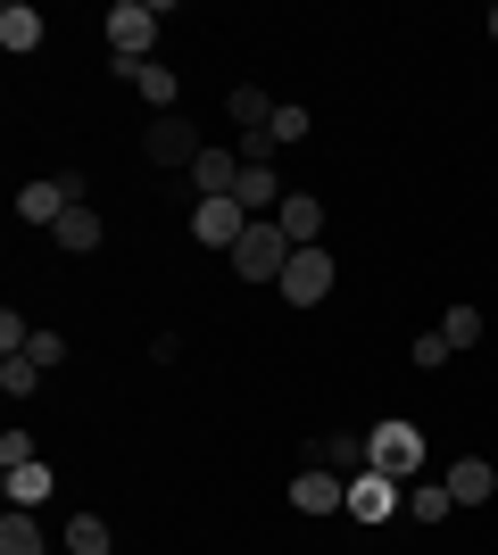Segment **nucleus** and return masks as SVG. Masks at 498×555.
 I'll return each instance as SVG.
<instances>
[{
    "label": "nucleus",
    "mask_w": 498,
    "mask_h": 555,
    "mask_svg": "<svg viewBox=\"0 0 498 555\" xmlns=\"http://www.w3.org/2000/svg\"><path fill=\"white\" fill-rule=\"evenodd\" d=\"M440 340H449V348H474L482 340V307H449V315H440Z\"/></svg>",
    "instance_id": "obj_25"
},
{
    "label": "nucleus",
    "mask_w": 498,
    "mask_h": 555,
    "mask_svg": "<svg viewBox=\"0 0 498 555\" xmlns=\"http://www.w3.org/2000/svg\"><path fill=\"white\" fill-rule=\"evenodd\" d=\"M266 133H274V150H291V141L316 133V116L299 108V100H274V116H266Z\"/></svg>",
    "instance_id": "obj_20"
},
{
    "label": "nucleus",
    "mask_w": 498,
    "mask_h": 555,
    "mask_svg": "<svg viewBox=\"0 0 498 555\" xmlns=\"http://www.w3.org/2000/svg\"><path fill=\"white\" fill-rule=\"evenodd\" d=\"M283 266H291L283 224H274V216H258V224L241 232V249H233V274H241V282H283Z\"/></svg>",
    "instance_id": "obj_2"
},
{
    "label": "nucleus",
    "mask_w": 498,
    "mask_h": 555,
    "mask_svg": "<svg viewBox=\"0 0 498 555\" xmlns=\"http://www.w3.org/2000/svg\"><path fill=\"white\" fill-rule=\"evenodd\" d=\"M449 357H457V348L440 340V332H416V365H424V373H432V365H449Z\"/></svg>",
    "instance_id": "obj_28"
},
{
    "label": "nucleus",
    "mask_w": 498,
    "mask_h": 555,
    "mask_svg": "<svg viewBox=\"0 0 498 555\" xmlns=\"http://www.w3.org/2000/svg\"><path fill=\"white\" fill-rule=\"evenodd\" d=\"M100 232H108V224L92 216V199H75V208L50 224V241H59V249H75V257H92V249H100Z\"/></svg>",
    "instance_id": "obj_13"
},
{
    "label": "nucleus",
    "mask_w": 498,
    "mask_h": 555,
    "mask_svg": "<svg viewBox=\"0 0 498 555\" xmlns=\"http://www.w3.org/2000/svg\"><path fill=\"white\" fill-rule=\"evenodd\" d=\"M274 224H283L291 249H324V199H316V191H283Z\"/></svg>",
    "instance_id": "obj_9"
},
{
    "label": "nucleus",
    "mask_w": 498,
    "mask_h": 555,
    "mask_svg": "<svg viewBox=\"0 0 498 555\" xmlns=\"http://www.w3.org/2000/svg\"><path fill=\"white\" fill-rule=\"evenodd\" d=\"M225 116H233L241 133H266V116H274V92H266V83H233V92H225Z\"/></svg>",
    "instance_id": "obj_16"
},
{
    "label": "nucleus",
    "mask_w": 498,
    "mask_h": 555,
    "mask_svg": "<svg viewBox=\"0 0 498 555\" xmlns=\"http://www.w3.org/2000/svg\"><path fill=\"white\" fill-rule=\"evenodd\" d=\"M349 514L357 522H391V514H399V481H391V473H357L349 481Z\"/></svg>",
    "instance_id": "obj_12"
},
{
    "label": "nucleus",
    "mask_w": 498,
    "mask_h": 555,
    "mask_svg": "<svg viewBox=\"0 0 498 555\" xmlns=\"http://www.w3.org/2000/svg\"><path fill=\"white\" fill-rule=\"evenodd\" d=\"M0 390H9V398H34V390H42V365H34V357H0Z\"/></svg>",
    "instance_id": "obj_23"
},
{
    "label": "nucleus",
    "mask_w": 498,
    "mask_h": 555,
    "mask_svg": "<svg viewBox=\"0 0 498 555\" xmlns=\"http://www.w3.org/2000/svg\"><path fill=\"white\" fill-rule=\"evenodd\" d=\"M108 75H117V83H133L158 116H175V100H183V83H175V67H166V59H108Z\"/></svg>",
    "instance_id": "obj_5"
},
{
    "label": "nucleus",
    "mask_w": 498,
    "mask_h": 555,
    "mask_svg": "<svg viewBox=\"0 0 498 555\" xmlns=\"http://www.w3.org/2000/svg\"><path fill=\"white\" fill-rule=\"evenodd\" d=\"M291 307H316L332 291V249H291V266H283V282H274Z\"/></svg>",
    "instance_id": "obj_6"
},
{
    "label": "nucleus",
    "mask_w": 498,
    "mask_h": 555,
    "mask_svg": "<svg viewBox=\"0 0 498 555\" xmlns=\"http://www.w3.org/2000/svg\"><path fill=\"white\" fill-rule=\"evenodd\" d=\"M308 464H332V473H366V431H332V440H308Z\"/></svg>",
    "instance_id": "obj_14"
},
{
    "label": "nucleus",
    "mask_w": 498,
    "mask_h": 555,
    "mask_svg": "<svg viewBox=\"0 0 498 555\" xmlns=\"http://www.w3.org/2000/svg\"><path fill=\"white\" fill-rule=\"evenodd\" d=\"M366 473L416 481V473H424V431H416V423H374V431H366Z\"/></svg>",
    "instance_id": "obj_1"
},
{
    "label": "nucleus",
    "mask_w": 498,
    "mask_h": 555,
    "mask_svg": "<svg viewBox=\"0 0 498 555\" xmlns=\"http://www.w3.org/2000/svg\"><path fill=\"white\" fill-rule=\"evenodd\" d=\"M158 0H117L108 9V59H150V34H158Z\"/></svg>",
    "instance_id": "obj_4"
},
{
    "label": "nucleus",
    "mask_w": 498,
    "mask_h": 555,
    "mask_svg": "<svg viewBox=\"0 0 498 555\" xmlns=\"http://www.w3.org/2000/svg\"><path fill=\"white\" fill-rule=\"evenodd\" d=\"M75 199H84V175H50V183H25L17 191V216H25V224H59Z\"/></svg>",
    "instance_id": "obj_8"
},
{
    "label": "nucleus",
    "mask_w": 498,
    "mask_h": 555,
    "mask_svg": "<svg viewBox=\"0 0 498 555\" xmlns=\"http://www.w3.org/2000/svg\"><path fill=\"white\" fill-rule=\"evenodd\" d=\"M233 183H241V150H200L191 158V191L200 199H233Z\"/></svg>",
    "instance_id": "obj_11"
},
{
    "label": "nucleus",
    "mask_w": 498,
    "mask_h": 555,
    "mask_svg": "<svg viewBox=\"0 0 498 555\" xmlns=\"http://www.w3.org/2000/svg\"><path fill=\"white\" fill-rule=\"evenodd\" d=\"M42 498H50V464H17V473H9V506L34 514Z\"/></svg>",
    "instance_id": "obj_21"
},
{
    "label": "nucleus",
    "mask_w": 498,
    "mask_h": 555,
    "mask_svg": "<svg viewBox=\"0 0 498 555\" xmlns=\"http://www.w3.org/2000/svg\"><path fill=\"white\" fill-rule=\"evenodd\" d=\"M142 150H150V166H183V175H191V158H200V133H191V116H158Z\"/></svg>",
    "instance_id": "obj_10"
},
{
    "label": "nucleus",
    "mask_w": 498,
    "mask_h": 555,
    "mask_svg": "<svg viewBox=\"0 0 498 555\" xmlns=\"http://www.w3.org/2000/svg\"><path fill=\"white\" fill-rule=\"evenodd\" d=\"M250 224H258V216L241 208V199H191V241H200V249H225V257H233Z\"/></svg>",
    "instance_id": "obj_3"
},
{
    "label": "nucleus",
    "mask_w": 498,
    "mask_h": 555,
    "mask_svg": "<svg viewBox=\"0 0 498 555\" xmlns=\"http://www.w3.org/2000/svg\"><path fill=\"white\" fill-rule=\"evenodd\" d=\"M0 50H42V9L9 0V9H0Z\"/></svg>",
    "instance_id": "obj_18"
},
{
    "label": "nucleus",
    "mask_w": 498,
    "mask_h": 555,
    "mask_svg": "<svg viewBox=\"0 0 498 555\" xmlns=\"http://www.w3.org/2000/svg\"><path fill=\"white\" fill-rule=\"evenodd\" d=\"M490 489H498V473L482 456H457L449 464V498H457V506H490Z\"/></svg>",
    "instance_id": "obj_15"
},
{
    "label": "nucleus",
    "mask_w": 498,
    "mask_h": 555,
    "mask_svg": "<svg viewBox=\"0 0 498 555\" xmlns=\"http://www.w3.org/2000/svg\"><path fill=\"white\" fill-rule=\"evenodd\" d=\"M108 547H117V539H108L100 514H75V522H67V555H108Z\"/></svg>",
    "instance_id": "obj_22"
},
{
    "label": "nucleus",
    "mask_w": 498,
    "mask_h": 555,
    "mask_svg": "<svg viewBox=\"0 0 498 555\" xmlns=\"http://www.w3.org/2000/svg\"><path fill=\"white\" fill-rule=\"evenodd\" d=\"M25 357H34V365H67V340H59V332H34V340H25Z\"/></svg>",
    "instance_id": "obj_26"
},
{
    "label": "nucleus",
    "mask_w": 498,
    "mask_h": 555,
    "mask_svg": "<svg viewBox=\"0 0 498 555\" xmlns=\"http://www.w3.org/2000/svg\"><path fill=\"white\" fill-rule=\"evenodd\" d=\"M0 555H50L42 522H34L25 506H9V522H0Z\"/></svg>",
    "instance_id": "obj_19"
},
{
    "label": "nucleus",
    "mask_w": 498,
    "mask_h": 555,
    "mask_svg": "<svg viewBox=\"0 0 498 555\" xmlns=\"http://www.w3.org/2000/svg\"><path fill=\"white\" fill-rule=\"evenodd\" d=\"M291 506L299 514H341L349 506V481H341L332 464H299V473H291Z\"/></svg>",
    "instance_id": "obj_7"
},
{
    "label": "nucleus",
    "mask_w": 498,
    "mask_h": 555,
    "mask_svg": "<svg viewBox=\"0 0 498 555\" xmlns=\"http://www.w3.org/2000/svg\"><path fill=\"white\" fill-rule=\"evenodd\" d=\"M233 199H241L250 216H274V208H283V183H274V166H241Z\"/></svg>",
    "instance_id": "obj_17"
},
{
    "label": "nucleus",
    "mask_w": 498,
    "mask_h": 555,
    "mask_svg": "<svg viewBox=\"0 0 498 555\" xmlns=\"http://www.w3.org/2000/svg\"><path fill=\"white\" fill-rule=\"evenodd\" d=\"M482 25H490V42H498V9H490V17H482Z\"/></svg>",
    "instance_id": "obj_29"
},
{
    "label": "nucleus",
    "mask_w": 498,
    "mask_h": 555,
    "mask_svg": "<svg viewBox=\"0 0 498 555\" xmlns=\"http://www.w3.org/2000/svg\"><path fill=\"white\" fill-rule=\"evenodd\" d=\"M17 464H42L34 456V431H9V440H0V473H17Z\"/></svg>",
    "instance_id": "obj_27"
},
{
    "label": "nucleus",
    "mask_w": 498,
    "mask_h": 555,
    "mask_svg": "<svg viewBox=\"0 0 498 555\" xmlns=\"http://www.w3.org/2000/svg\"><path fill=\"white\" fill-rule=\"evenodd\" d=\"M449 506H457L449 481H416V522H424V531H432V522H449Z\"/></svg>",
    "instance_id": "obj_24"
}]
</instances>
